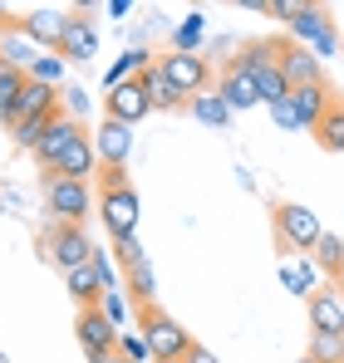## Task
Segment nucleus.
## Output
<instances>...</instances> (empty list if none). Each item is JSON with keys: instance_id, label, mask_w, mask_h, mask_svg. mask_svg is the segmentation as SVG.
I'll use <instances>...</instances> for the list:
<instances>
[{"instance_id": "obj_1", "label": "nucleus", "mask_w": 344, "mask_h": 363, "mask_svg": "<svg viewBox=\"0 0 344 363\" xmlns=\"http://www.w3.org/2000/svg\"><path fill=\"white\" fill-rule=\"evenodd\" d=\"M138 319H143V329H138V334L148 339L153 363H182L187 354H192V344H197V339H192L172 314H163L158 304H153V309H138Z\"/></svg>"}, {"instance_id": "obj_2", "label": "nucleus", "mask_w": 344, "mask_h": 363, "mask_svg": "<svg viewBox=\"0 0 344 363\" xmlns=\"http://www.w3.org/2000/svg\"><path fill=\"white\" fill-rule=\"evenodd\" d=\"M40 250H45V260L55 265L59 275H69V270H79V265L94 260V241H89V231H84V226H64V221L50 226V236L40 241Z\"/></svg>"}, {"instance_id": "obj_3", "label": "nucleus", "mask_w": 344, "mask_h": 363, "mask_svg": "<svg viewBox=\"0 0 344 363\" xmlns=\"http://www.w3.org/2000/svg\"><path fill=\"white\" fill-rule=\"evenodd\" d=\"M45 201H50V216L64 226H84V216L94 211V186L74 177H50L45 182Z\"/></svg>"}, {"instance_id": "obj_4", "label": "nucleus", "mask_w": 344, "mask_h": 363, "mask_svg": "<svg viewBox=\"0 0 344 363\" xmlns=\"http://www.w3.org/2000/svg\"><path fill=\"white\" fill-rule=\"evenodd\" d=\"M99 216L109 226V236L123 241V236H138V191L128 182L118 186H99Z\"/></svg>"}, {"instance_id": "obj_5", "label": "nucleus", "mask_w": 344, "mask_h": 363, "mask_svg": "<svg viewBox=\"0 0 344 363\" xmlns=\"http://www.w3.org/2000/svg\"><path fill=\"white\" fill-rule=\"evenodd\" d=\"M158 69H163V79H168L187 104H192V99H202V94H207V84H212V69H207L202 55H172V50H168V55L158 60Z\"/></svg>"}, {"instance_id": "obj_6", "label": "nucleus", "mask_w": 344, "mask_h": 363, "mask_svg": "<svg viewBox=\"0 0 344 363\" xmlns=\"http://www.w3.org/2000/svg\"><path fill=\"white\" fill-rule=\"evenodd\" d=\"M276 231H281V241L295 245V250H315V241L325 236L320 216H315L310 206H300V201H276Z\"/></svg>"}, {"instance_id": "obj_7", "label": "nucleus", "mask_w": 344, "mask_h": 363, "mask_svg": "<svg viewBox=\"0 0 344 363\" xmlns=\"http://www.w3.org/2000/svg\"><path fill=\"white\" fill-rule=\"evenodd\" d=\"M74 334H79V349H84V359H89V363H104V359H114V354H118V329L104 319L99 304H94V309H79Z\"/></svg>"}, {"instance_id": "obj_8", "label": "nucleus", "mask_w": 344, "mask_h": 363, "mask_svg": "<svg viewBox=\"0 0 344 363\" xmlns=\"http://www.w3.org/2000/svg\"><path fill=\"white\" fill-rule=\"evenodd\" d=\"M290 35L305 45V50H315L320 60H330L335 50H340V35H335V25H330V15L320 10V5H305L295 20H290Z\"/></svg>"}, {"instance_id": "obj_9", "label": "nucleus", "mask_w": 344, "mask_h": 363, "mask_svg": "<svg viewBox=\"0 0 344 363\" xmlns=\"http://www.w3.org/2000/svg\"><path fill=\"white\" fill-rule=\"evenodd\" d=\"M79 133H84V123H79V118H69V113L59 108L55 118H50V128H45V138H40V147H35V162H40L45 172H55V167H59V157L69 152V143H74Z\"/></svg>"}, {"instance_id": "obj_10", "label": "nucleus", "mask_w": 344, "mask_h": 363, "mask_svg": "<svg viewBox=\"0 0 344 363\" xmlns=\"http://www.w3.org/2000/svg\"><path fill=\"white\" fill-rule=\"evenodd\" d=\"M94 152H99V172H104V167H109V172H123V167H128V152H133V128L104 118L99 133H94Z\"/></svg>"}, {"instance_id": "obj_11", "label": "nucleus", "mask_w": 344, "mask_h": 363, "mask_svg": "<svg viewBox=\"0 0 344 363\" xmlns=\"http://www.w3.org/2000/svg\"><path fill=\"white\" fill-rule=\"evenodd\" d=\"M104 113L123 128H133V123H143L153 113V99H148V89H143V79H133V84H123V89H109V99H104Z\"/></svg>"}, {"instance_id": "obj_12", "label": "nucleus", "mask_w": 344, "mask_h": 363, "mask_svg": "<svg viewBox=\"0 0 344 363\" xmlns=\"http://www.w3.org/2000/svg\"><path fill=\"white\" fill-rule=\"evenodd\" d=\"M281 69H286L290 89H305V84H325L320 55H315V50H305V45H295V40H286V45H281Z\"/></svg>"}, {"instance_id": "obj_13", "label": "nucleus", "mask_w": 344, "mask_h": 363, "mask_svg": "<svg viewBox=\"0 0 344 363\" xmlns=\"http://www.w3.org/2000/svg\"><path fill=\"white\" fill-rule=\"evenodd\" d=\"M50 177H74V182H94L99 177V152H94V138L89 133H79L74 143H69V152L59 157V167Z\"/></svg>"}, {"instance_id": "obj_14", "label": "nucleus", "mask_w": 344, "mask_h": 363, "mask_svg": "<svg viewBox=\"0 0 344 363\" xmlns=\"http://www.w3.org/2000/svg\"><path fill=\"white\" fill-rule=\"evenodd\" d=\"M305 304H310V329L315 334H344V300L335 285H320Z\"/></svg>"}, {"instance_id": "obj_15", "label": "nucleus", "mask_w": 344, "mask_h": 363, "mask_svg": "<svg viewBox=\"0 0 344 363\" xmlns=\"http://www.w3.org/2000/svg\"><path fill=\"white\" fill-rule=\"evenodd\" d=\"M64 30H69V15H59V10H30V15L20 20V35H25L30 45H45V50H55V55H59V40H64Z\"/></svg>"}, {"instance_id": "obj_16", "label": "nucleus", "mask_w": 344, "mask_h": 363, "mask_svg": "<svg viewBox=\"0 0 344 363\" xmlns=\"http://www.w3.org/2000/svg\"><path fill=\"white\" fill-rule=\"evenodd\" d=\"M217 94H222V104H227L231 113H236V108H256V104H261V89H256V79H251V74H246V69H241L236 60L227 64V74H222Z\"/></svg>"}, {"instance_id": "obj_17", "label": "nucleus", "mask_w": 344, "mask_h": 363, "mask_svg": "<svg viewBox=\"0 0 344 363\" xmlns=\"http://www.w3.org/2000/svg\"><path fill=\"white\" fill-rule=\"evenodd\" d=\"M94 50H99V30H94L84 15H69V30H64V40H59V60L64 64H84Z\"/></svg>"}, {"instance_id": "obj_18", "label": "nucleus", "mask_w": 344, "mask_h": 363, "mask_svg": "<svg viewBox=\"0 0 344 363\" xmlns=\"http://www.w3.org/2000/svg\"><path fill=\"white\" fill-rule=\"evenodd\" d=\"M290 104H295V118H300V128H320V118L335 108L330 84H305V89H290Z\"/></svg>"}, {"instance_id": "obj_19", "label": "nucleus", "mask_w": 344, "mask_h": 363, "mask_svg": "<svg viewBox=\"0 0 344 363\" xmlns=\"http://www.w3.org/2000/svg\"><path fill=\"white\" fill-rule=\"evenodd\" d=\"M25 89H30V69L5 64V69H0V123H5V128H15V118H20Z\"/></svg>"}, {"instance_id": "obj_20", "label": "nucleus", "mask_w": 344, "mask_h": 363, "mask_svg": "<svg viewBox=\"0 0 344 363\" xmlns=\"http://www.w3.org/2000/svg\"><path fill=\"white\" fill-rule=\"evenodd\" d=\"M310 260L320 265V275H325V280H330L335 290L344 285V241L335 236V231H325V236L315 241V250H310Z\"/></svg>"}, {"instance_id": "obj_21", "label": "nucleus", "mask_w": 344, "mask_h": 363, "mask_svg": "<svg viewBox=\"0 0 344 363\" xmlns=\"http://www.w3.org/2000/svg\"><path fill=\"white\" fill-rule=\"evenodd\" d=\"M64 290L74 295V304H79V309H94V304L104 300V285H99L94 260H89V265H79V270H69V275H64Z\"/></svg>"}, {"instance_id": "obj_22", "label": "nucleus", "mask_w": 344, "mask_h": 363, "mask_svg": "<svg viewBox=\"0 0 344 363\" xmlns=\"http://www.w3.org/2000/svg\"><path fill=\"white\" fill-rule=\"evenodd\" d=\"M123 295L138 304V309H153V300H158V275H153L148 260L133 265V270H123Z\"/></svg>"}, {"instance_id": "obj_23", "label": "nucleus", "mask_w": 344, "mask_h": 363, "mask_svg": "<svg viewBox=\"0 0 344 363\" xmlns=\"http://www.w3.org/2000/svg\"><path fill=\"white\" fill-rule=\"evenodd\" d=\"M281 280L290 285V295H305V300L325 285V275H320V265L310 255H300V265H281Z\"/></svg>"}, {"instance_id": "obj_24", "label": "nucleus", "mask_w": 344, "mask_h": 363, "mask_svg": "<svg viewBox=\"0 0 344 363\" xmlns=\"http://www.w3.org/2000/svg\"><path fill=\"white\" fill-rule=\"evenodd\" d=\"M143 89H148V99H153V108H163V113H172V108H187V99L172 89L168 79H163V69H158V64L143 74Z\"/></svg>"}, {"instance_id": "obj_25", "label": "nucleus", "mask_w": 344, "mask_h": 363, "mask_svg": "<svg viewBox=\"0 0 344 363\" xmlns=\"http://www.w3.org/2000/svg\"><path fill=\"white\" fill-rule=\"evenodd\" d=\"M202 35H207V15H202V10H192V15H182V25L172 30V55H197V45H202Z\"/></svg>"}, {"instance_id": "obj_26", "label": "nucleus", "mask_w": 344, "mask_h": 363, "mask_svg": "<svg viewBox=\"0 0 344 363\" xmlns=\"http://www.w3.org/2000/svg\"><path fill=\"white\" fill-rule=\"evenodd\" d=\"M187 113L202 123V128H227V123H231V108L222 104V94H202V99H192Z\"/></svg>"}, {"instance_id": "obj_27", "label": "nucleus", "mask_w": 344, "mask_h": 363, "mask_svg": "<svg viewBox=\"0 0 344 363\" xmlns=\"http://www.w3.org/2000/svg\"><path fill=\"white\" fill-rule=\"evenodd\" d=\"M315 138H320V147H325V152H344V108H340V104L320 118Z\"/></svg>"}, {"instance_id": "obj_28", "label": "nucleus", "mask_w": 344, "mask_h": 363, "mask_svg": "<svg viewBox=\"0 0 344 363\" xmlns=\"http://www.w3.org/2000/svg\"><path fill=\"white\" fill-rule=\"evenodd\" d=\"M310 359L344 363V334H310Z\"/></svg>"}, {"instance_id": "obj_29", "label": "nucleus", "mask_w": 344, "mask_h": 363, "mask_svg": "<svg viewBox=\"0 0 344 363\" xmlns=\"http://www.w3.org/2000/svg\"><path fill=\"white\" fill-rule=\"evenodd\" d=\"M30 79H35V84H50V89H59V79H64V60H59V55H35V64H30Z\"/></svg>"}, {"instance_id": "obj_30", "label": "nucleus", "mask_w": 344, "mask_h": 363, "mask_svg": "<svg viewBox=\"0 0 344 363\" xmlns=\"http://www.w3.org/2000/svg\"><path fill=\"white\" fill-rule=\"evenodd\" d=\"M94 270H99V285H104V295H118V265H114V250H94Z\"/></svg>"}, {"instance_id": "obj_31", "label": "nucleus", "mask_w": 344, "mask_h": 363, "mask_svg": "<svg viewBox=\"0 0 344 363\" xmlns=\"http://www.w3.org/2000/svg\"><path fill=\"white\" fill-rule=\"evenodd\" d=\"M118 354H123V359H133V363H148V359H153L148 339H143V334H128V329L118 334Z\"/></svg>"}, {"instance_id": "obj_32", "label": "nucleus", "mask_w": 344, "mask_h": 363, "mask_svg": "<svg viewBox=\"0 0 344 363\" xmlns=\"http://www.w3.org/2000/svg\"><path fill=\"white\" fill-rule=\"evenodd\" d=\"M114 260L123 265V270H133V265H143L148 255H143V245H138V236H123V241H114Z\"/></svg>"}, {"instance_id": "obj_33", "label": "nucleus", "mask_w": 344, "mask_h": 363, "mask_svg": "<svg viewBox=\"0 0 344 363\" xmlns=\"http://www.w3.org/2000/svg\"><path fill=\"white\" fill-rule=\"evenodd\" d=\"M99 309H104V319H109L118 334H123V324H128V300H123V290H118V295H104V300H99Z\"/></svg>"}, {"instance_id": "obj_34", "label": "nucleus", "mask_w": 344, "mask_h": 363, "mask_svg": "<svg viewBox=\"0 0 344 363\" xmlns=\"http://www.w3.org/2000/svg\"><path fill=\"white\" fill-rule=\"evenodd\" d=\"M64 104H69V108H64L69 118H79V113H89V94H84V89H64Z\"/></svg>"}, {"instance_id": "obj_35", "label": "nucleus", "mask_w": 344, "mask_h": 363, "mask_svg": "<svg viewBox=\"0 0 344 363\" xmlns=\"http://www.w3.org/2000/svg\"><path fill=\"white\" fill-rule=\"evenodd\" d=\"M271 118L281 123V128H300V118H295V104H290V99H286V104H271Z\"/></svg>"}, {"instance_id": "obj_36", "label": "nucleus", "mask_w": 344, "mask_h": 363, "mask_svg": "<svg viewBox=\"0 0 344 363\" xmlns=\"http://www.w3.org/2000/svg\"><path fill=\"white\" fill-rule=\"evenodd\" d=\"M300 10H305L300 0H271V15H281V20H295Z\"/></svg>"}, {"instance_id": "obj_37", "label": "nucleus", "mask_w": 344, "mask_h": 363, "mask_svg": "<svg viewBox=\"0 0 344 363\" xmlns=\"http://www.w3.org/2000/svg\"><path fill=\"white\" fill-rule=\"evenodd\" d=\"M182 363H222V359H217L212 349H202V344H192V354H187Z\"/></svg>"}, {"instance_id": "obj_38", "label": "nucleus", "mask_w": 344, "mask_h": 363, "mask_svg": "<svg viewBox=\"0 0 344 363\" xmlns=\"http://www.w3.org/2000/svg\"><path fill=\"white\" fill-rule=\"evenodd\" d=\"M128 10H133V0H109V15H118V20H123Z\"/></svg>"}, {"instance_id": "obj_39", "label": "nucleus", "mask_w": 344, "mask_h": 363, "mask_svg": "<svg viewBox=\"0 0 344 363\" xmlns=\"http://www.w3.org/2000/svg\"><path fill=\"white\" fill-rule=\"evenodd\" d=\"M104 363H133V359H123V354H114V359H104Z\"/></svg>"}, {"instance_id": "obj_40", "label": "nucleus", "mask_w": 344, "mask_h": 363, "mask_svg": "<svg viewBox=\"0 0 344 363\" xmlns=\"http://www.w3.org/2000/svg\"><path fill=\"white\" fill-rule=\"evenodd\" d=\"M295 363H320V359H310V354H305V359H295Z\"/></svg>"}, {"instance_id": "obj_41", "label": "nucleus", "mask_w": 344, "mask_h": 363, "mask_svg": "<svg viewBox=\"0 0 344 363\" xmlns=\"http://www.w3.org/2000/svg\"><path fill=\"white\" fill-rule=\"evenodd\" d=\"M0 69H5V55H0Z\"/></svg>"}, {"instance_id": "obj_42", "label": "nucleus", "mask_w": 344, "mask_h": 363, "mask_svg": "<svg viewBox=\"0 0 344 363\" xmlns=\"http://www.w3.org/2000/svg\"><path fill=\"white\" fill-rule=\"evenodd\" d=\"M340 300H344V285H340Z\"/></svg>"}]
</instances>
